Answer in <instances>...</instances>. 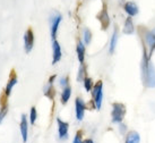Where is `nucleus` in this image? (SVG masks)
Here are the masks:
<instances>
[{
  "instance_id": "6e6552de",
  "label": "nucleus",
  "mask_w": 155,
  "mask_h": 143,
  "mask_svg": "<svg viewBox=\"0 0 155 143\" xmlns=\"http://www.w3.org/2000/svg\"><path fill=\"white\" fill-rule=\"evenodd\" d=\"M33 46H34V33H33V30L28 27L26 30L25 34H24V48H25V51L28 53V52L32 51L33 49Z\"/></svg>"
},
{
  "instance_id": "9b49d317",
  "label": "nucleus",
  "mask_w": 155,
  "mask_h": 143,
  "mask_svg": "<svg viewBox=\"0 0 155 143\" xmlns=\"http://www.w3.org/2000/svg\"><path fill=\"white\" fill-rule=\"evenodd\" d=\"M16 83H17V75H16V72L15 70H12L10 72V75H9V80H8V83H7V85H6V89H5V94L9 97V95L12 94V91H13L14 87L16 85Z\"/></svg>"
},
{
  "instance_id": "423d86ee",
  "label": "nucleus",
  "mask_w": 155,
  "mask_h": 143,
  "mask_svg": "<svg viewBox=\"0 0 155 143\" xmlns=\"http://www.w3.org/2000/svg\"><path fill=\"white\" fill-rule=\"evenodd\" d=\"M97 19L101 23V29L103 31L108 30L109 25H110V17H109V14H108V7H107L105 4H103L102 9L97 14Z\"/></svg>"
},
{
  "instance_id": "dca6fc26",
  "label": "nucleus",
  "mask_w": 155,
  "mask_h": 143,
  "mask_svg": "<svg viewBox=\"0 0 155 143\" xmlns=\"http://www.w3.org/2000/svg\"><path fill=\"white\" fill-rule=\"evenodd\" d=\"M140 142V135L135 131H130L128 134L126 135L125 143H139Z\"/></svg>"
},
{
  "instance_id": "f3484780",
  "label": "nucleus",
  "mask_w": 155,
  "mask_h": 143,
  "mask_svg": "<svg viewBox=\"0 0 155 143\" xmlns=\"http://www.w3.org/2000/svg\"><path fill=\"white\" fill-rule=\"evenodd\" d=\"M135 31V26H134V22L131 17L128 16L125 21V25H124V33L125 34H133Z\"/></svg>"
},
{
  "instance_id": "6ab92c4d",
  "label": "nucleus",
  "mask_w": 155,
  "mask_h": 143,
  "mask_svg": "<svg viewBox=\"0 0 155 143\" xmlns=\"http://www.w3.org/2000/svg\"><path fill=\"white\" fill-rule=\"evenodd\" d=\"M44 95H45L47 98H49V99L53 100L54 95H56V90H54V87H53V84L48 82V84L45 85V87H44Z\"/></svg>"
},
{
  "instance_id": "bb28decb",
  "label": "nucleus",
  "mask_w": 155,
  "mask_h": 143,
  "mask_svg": "<svg viewBox=\"0 0 155 143\" xmlns=\"http://www.w3.org/2000/svg\"><path fill=\"white\" fill-rule=\"evenodd\" d=\"M126 128H127V127H126V125H124L122 123H120V132H121V133H124V132L126 131Z\"/></svg>"
},
{
  "instance_id": "39448f33",
  "label": "nucleus",
  "mask_w": 155,
  "mask_h": 143,
  "mask_svg": "<svg viewBox=\"0 0 155 143\" xmlns=\"http://www.w3.org/2000/svg\"><path fill=\"white\" fill-rule=\"evenodd\" d=\"M62 16L59 13H54L51 15L50 17V32H51V38L52 40H56L57 33H58V29L61 23Z\"/></svg>"
},
{
  "instance_id": "1a4fd4ad",
  "label": "nucleus",
  "mask_w": 155,
  "mask_h": 143,
  "mask_svg": "<svg viewBox=\"0 0 155 143\" xmlns=\"http://www.w3.org/2000/svg\"><path fill=\"white\" fill-rule=\"evenodd\" d=\"M61 56H62V52H61L60 44L57 40H52V64L56 65L57 63H59Z\"/></svg>"
},
{
  "instance_id": "a211bd4d",
  "label": "nucleus",
  "mask_w": 155,
  "mask_h": 143,
  "mask_svg": "<svg viewBox=\"0 0 155 143\" xmlns=\"http://www.w3.org/2000/svg\"><path fill=\"white\" fill-rule=\"evenodd\" d=\"M70 95H71V87H67L65 89H62V92H61V97H60V101L62 104H66L70 99Z\"/></svg>"
},
{
  "instance_id": "aec40b11",
  "label": "nucleus",
  "mask_w": 155,
  "mask_h": 143,
  "mask_svg": "<svg viewBox=\"0 0 155 143\" xmlns=\"http://www.w3.org/2000/svg\"><path fill=\"white\" fill-rule=\"evenodd\" d=\"M117 42H118V30L114 29L113 34H112L111 39H110V47H109V51H110V53H113V52H114L116 47H117Z\"/></svg>"
},
{
  "instance_id": "7ed1b4c3",
  "label": "nucleus",
  "mask_w": 155,
  "mask_h": 143,
  "mask_svg": "<svg viewBox=\"0 0 155 143\" xmlns=\"http://www.w3.org/2000/svg\"><path fill=\"white\" fill-rule=\"evenodd\" d=\"M92 97H93L95 108L100 110L102 107V100H103V83L102 81H99L94 84L93 90H92Z\"/></svg>"
},
{
  "instance_id": "f8f14e48",
  "label": "nucleus",
  "mask_w": 155,
  "mask_h": 143,
  "mask_svg": "<svg viewBox=\"0 0 155 143\" xmlns=\"http://www.w3.org/2000/svg\"><path fill=\"white\" fill-rule=\"evenodd\" d=\"M19 131H21V135L24 142H27V138H28V121L26 115H22L21 117V123H19Z\"/></svg>"
},
{
  "instance_id": "2eb2a0df",
  "label": "nucleus",
  "mask_w": 155,
  "mask_h": 143,
  "mask_svg": "<svg viewBox=\"0 0 155 143\" xmlns=\"http://www.w3.org/2000/svg\"><path fill=\"white\" fill-rule=\"evenodd\" d=\"M76 52H77L78 60L81 63V65H83V64H84V60H85V44H84L83 41H78L77 42Z\"/></svg>"
},
{
  "instance_id": "a878e982",
  "label": "nucleus",
  "mask_w": 155,
  "mask_h": 143,
  "mask_svg": "<svg viewBox=\"0 0 155 143\" xmlns=\"http://www.w3.org/2000/svg\"><path fill=\"white\" fill-rule=\"evenodd\" d=\"M68 82H69L68 77H67V76H64V77L60 78V81H59V84H60V87H62V89H65V87H69Z\"/></svg>"
},
{
  "instance_id": "f03ea898",
  "label": "nucleus",
  "mask_w": 155,
  "mask_h": 143,
  "mask_svg": "<svg viewBox=\"0 0 155 143\" xmlns=\"http://www.w3.org/2000/svg\"><path fill=\"white\" fill-rule=\"evenodd\" d=\"M126 115V106L120 102H114L112 104V111H111V118L112 123L114 124H120L122 123Z\"/></svg>"
},
{
  "instance_id": "4468645a",
  "label": "nucleus",
  "mask_w": 155,
  "mask_h": 143,
  "mask_svg": "<svg viewBox=\"0 0 155 143\" xmlns=\"http://www.w3.org/2000/svg\"><path fill=\"white\" fill-rule=\"evenodd\" d=\"M124 8H125V12L128 15H129L130 17H133V16H136L139 12V9H138V6L136 5V2H134V1H127L124 6Z\"/></svg>"
},
{
  "instance_id": "b1692460",
  "label": "nucleus",
  "mask_w": 155,
  "mask_h": 143,
  "mask_svg": "<svg viewBox=\"0 0 155 143\" xmlns=\"http://www.w3.org/2000/svg\"><path fill=\"white\" fill-rule=\"evenodd\" d=\"M86 77V70H85V66L81 65L79 67V72H78V81H84V78Z\"/></svg>"
},
{
  "instance_id": "0eeeda50",
  "label": "nucleus",
  "mask_w": 155,
  "mask_h": 143,
  "mask_svg": "<svg viewBox=\"0 0 155 143\" xmlns=\"http://www.w3.org/2000/svg\"><path fill=\"white\" fill-rule=\"evenodd\" d=\"M85 110H86V104L82 98H76L75 100V114L78 121H83L85 116Z\"/></svg>"
},
{
  "instance_id": "5701e85b",
  "label": "nucleus",
  "mask_w": 155,
  "mask_h": 143,
  "mask_svg": "<svg viewBox=\"0 0 155 143\" xmlns=\"http://www.w3.org/2000/svg\"><path fill=\"white\" fill-rule=\"evenodd\" d=\"M36 119H38V111H36V108H35V107H32L30 110V123L32 125H34Z\"/></svg>"
},
{
  "instance_id": "4be33fe9",
  "label": "nucleus",
  "mask_w": 155,
  "mask_h": 143,
  "mask_svg": "<svg viewBox=\"0 0 155 143\" xmlns=\"http://www.w3.org/2000/svg\"><path fill=\"white\" fill-rule=\"evenodd\" d=\"M83 83H84V87H85V90H86L87 92H90L93 90V87H94V83H93V80L91 77H85L84 78V81H83Z\"/></svg>"
},
{
  "instance_id": "20e7f679",
  "label": "nucleus",
  "mask_w": 155,
  "mask_h": 143,
  "mask_svg": "<svg viewBox=\"0 0 155 143\" xmlns=\"http://www.w3.org/2000/svg\"><path fill=\"white\" fill-rule=\"evenodd\" d=\"M144 43L146 49H148V58L151 57L153 51L155 50V31H145L144 32Z\"/></svg>"
},
{
  "instance_id": "cd10ccee",
  "label": "nucleus",
  "mask_w": 155,
  "mask_h": 143,
  "mask_svg": "<svg viewBox=\"0 0 155 143\" xmlns=\"http://www.w3.org/2000/svg\"><path fill=\"white\" fill-rule=\"evenodd\" d=\"M83 143H94V141L92 139H86V140H83Z\"/></svg>"
},
{
  "instance_id": "412c9836",
  "label": "nucleus",
  "mask_w": 155,
  "mask_h": 143,
  "mask_svg": "<svg viewBox=\"0 0 155 143\" xmlns=\"http://www.w3.org/2000/svg\"><path fill=\"white\" fill-rule=\"evenodd\" d=\"M92 41V32L90 31V29L85 27L83 30V42L84 44H90Z\"/></svg>"
},
{
  "instance_id": "f257e3e1",
  "label": "nucleus",
  "mask_w": 155,
  "mask_h": 143,
  "mask_svg": "<svg viewBox=\"0 0 155 143\" xmlns=\"http://www.w3.org/2000/svg\"><path fill=\"white\" fill-rule=\"evenodd\" d=\"M142 76L147 87H155V67L145 53L142 61Z\"/></svg>"
},
{
  "instance_id": "393cba45",
  "label": "nucleus",
  "mask_w": 155,
  "mask_h": 143,
  "mask_svg": "<svg viewBox=\"0 0 155 143\" xmlns=\"http://www.w3.org/2000/svg\"><path fill=\"white\" fill-rule=\"evenodd\" d=\"M83 132L82 131H78L76 135H75V138L73 140V143H83Z\"/></svg>"
},
{
  "instance_id": "ddd939ff",
  "label": "nucleus",
  "mask_w": 155,
  "mask_h": 143,
  "mask_svg": "<svg viewBox=\"0 0 155 143\" xmlns=\"http://www.w3.org/2000/svg\"><path fill=\"white\" fill-rule=\"evenodd\" d=\"M7 99H8V97L5 94V93H2V94H1V101H0V124L2 123V121L5 119L6 115L8 113Z\"/></svg>"
},
{
  "instance_id": "9d476101",
  "label": "nucleus",
  "mask_w": 155,
  "mask_h": 143,
  "mask_svg": "<svg viewBox=\"0 0 155 143\" xmlns=\"http://www.w3.org/2000/svg\"><path fill=\"white\" fill-rule=\"evenodd\" d=\"M57 124H58V134L60 140H65L68 138L69 124L67 121H61L60 118H57Z\"/></svg>"
}]
</instances>
